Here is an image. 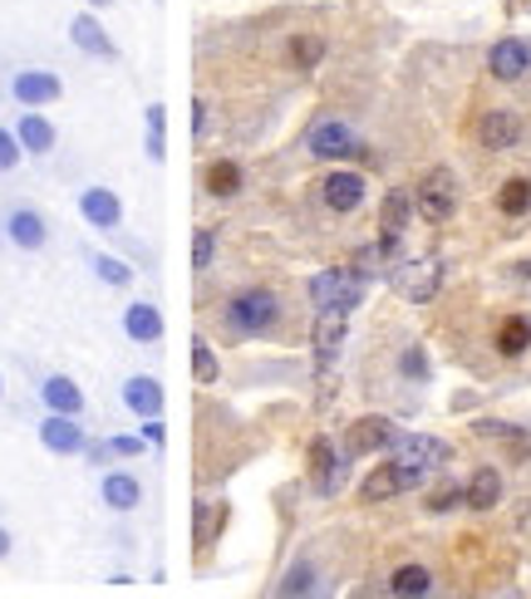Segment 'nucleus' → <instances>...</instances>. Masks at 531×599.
Masks as SVG:
<instances>
[{
	"instance_id": "f257e3e1",
	"label": "nucleus",
	"mask_w": 531,
	"mask_h": 599,
	"mask_svg": "<svg viewBox=\"0 0 531 599\" xmlns=\"http://www.w3.org/2000/svg\"><path fill=\"white\" fill-rule=\"evenodd\" d=\"M222 330L242 334V339H262L280 324V296L266 286H252V290H236V296L222 304Z\"/></svg>"
},
{
	"instance_id": "f03ea898",
	"label": "nucleus",
	"mask_w": 531,
	"mask_h": 599,
	"mask_svg": "<svg viewBox=\"0 0 531 599\" xmlns=\"http://www.w3.org/2000/svg\"><path fill=\"white\" fill-rule=\"evenodd\" d=\"M305 296H310L315 310H355L365 300V280L355 276L349 266H335V270H320V276L305 280Z\"/></svg>"
},
{
	"instance_id": "7ed1b4c3",
	"label": "nucleus",
	"mask_w": 531,
	"mask_h": 599,
	"mask_svg": "<svg viewBox=\"0 0 531 599\" xmlns=\"http://www.w3.org/2000/svg\"><path fill=\"white\" fill-rule=\"evenodd\" d=\"M305 153L320 157V163H345V157L365 153V143H359V133L345 118H315L305 128Z\"/></svg>"
},
{
	"instance_id": "20e7f679",
	"label": "nucleus",
	"mask_w": 531,
	"mask_h": 599,
	"mask_svg": "<svg viewBox=\"0 0 531 599\" xmlns=\"http://www.w3.org/2000/svg\"><path fill=\"white\" fill-rule=\"evenodd\" d=\"M413 211H418L423 221H433V226L453 221V211H458V177L448 173V167H433V173H423V183L413 187Z\"/></svg>"
},
{
	"instance_id": "39448f33",
	"label": "nucleus",
	"mask_w": 531,
	"mask_h": 599,
	"mask_svg": "<svg viewBox=\"0 0 531 599\" xmlns=\"http://www.w3.org/2000/svg\"><path fill=\"white\" fill-rule=\"evenodd\" d=\"M345 457H349V452L335 443V437H325V433L310 443V452H305V467H310V487L320 496H335L345 487V472H349Z\"/></svg>"
},
{
	"instance_id": "423d86ee",
	"label": "nucleus",
	"mask_w": 531,
	"mask_h": 599,
	"mask_svg": "<svg viewBox=\"0 0 531 599\" xmlns=\"http://www.w3.org/2000/svg\"><path fill=\"white\" fill-rule=\"evenodd\" d=\"M389 457L428 477V472H438L448 457H453V447H448L443 437H428V433H399V437L389 443Z\"/></svg>"
},
{
	"instance_id": "0eeeda50",
	"label": "nucleus",
	"mask_w": 531,
	"mask_h": 599,
	"mask_svg": "<svg viewBox=\"0 0 531 599\" xmlns=\"http://www.w3.org/2000/svg\"><path fill=\"white\" fill-rule=\"evenodd\" d=\"M10 99H16L20 109H50L64 99V79L54 70H16V79H10Z\"/></svg>"
},
{
	"instance_id": "6e6552de",
	"label": "nucleus",
	"mask_w": 531,
	"mask_h": 599,
	"mask_svg": "<svg viewBox=\"0 0 531 599\" xmlns=\"http://www.w3.org/2000/svg\"><path fill=\"white\" fill-rule=\"evenodd\" d=\"M369 197V183L365 173H349V167H335V173L320 177V202L335 211V217H349V211H359Z\"/></svg>"
},
{
	"instance_id": "1a4fd4ad",
	"label": "nucleus",
	"mask_w": 531,
	"mask_h": 599,
	"mask_svg": "<svg viewBox=\"0 0 531 599\" xmlns=\"http://www.w3.org/2000/svg\"><path fill=\"white\" fill-rule=\"evenodd\" d=\"M40 447L50 452V457H79V452L89 447V433L70 413H44L40 417Z\"/></svg>"
},
{
	"instance_id": "9d476101",
	"label": "nucleus",
	"mask_w": 531,
	"mask_h": 599,
	"mask_svg": "<svg viewBox=\"0 0 531 599\" xmlns=\"http://www.w3.org/2000/svg\"><path fill=\"white\" fill-rule=\"evenodd\" d=\"M413 487H423V472H413V467H404V462L389 457V462H379V467L365 477L359 496H365V502H389V496L413 492Z\"/></svg>"
},
{
	"instance_id": "9b49d317",
	"label": "nucleus",
	"mask_w": 531,
	"mask_h": 599,
	"mask_svg": "<svg viewBox=\"0 0 531 599\" xmlns=\"http://www.w3.org/2000/svg\"><path fill=\"white\" fill-rule=\"evenodd\" d=\"M70 40H74L79 54H89V60H109V64L119 60V44H114V35L104 30V20H99L94 10H79V16L70 20Z\"/></svg>"
},
{
	"instance_id": "f8f14e48",
	"label": "nucleus",
	"mask_w": 531,
	"mask_h": 599,
	"mask_svg": "<svg viewBox=\"0 0 531 599\" xmlns=\"http://www.w3.org/2000/svg\"><path fill=\"white\" fill-rule=\"evenodd\" d=\"M409 217H413V192L394 187L389 197H384V211H379V256L399 251V236L409 231Z\"/></svg>"
},
{
	"instance_id": "ddd939ff",
	"label": "nucleus",
	"mask_w": 531,
	"mask_h": 599,
	"mask_svg": "<svg viewBox=\"0 0 531 599\" xmlns=\"http://www.w3.org/2000/svg\"><path fill=\"white\" fill-rule=\"evenodd\" d=\"M438 286H443V261H409L394 270V290L413 304H428L438 296Z\"/></svg>"
},
{
	"instance_id": "4468645a",
	"label": "nucleus",
	"mask_w": 531,
	"mask_h": 599,
	"mask_svg": "<svg viewBox=\"0 0 531 599\" xmlns=\"http://www.w3.org/2000/svg\"><path fill=\"white\" fill-rule=\"evenodd\" d=\"M6 241L16 251H44L50 246V221L35 207H10L6 211Z\"/></svg>"
},
{
	"instance_id": "2eb2a0df",
	"label": "nucleus",
	"mask_w": 531,
	"mask_h": 599,
	"mask_svg": "<svg viewBox=\"0 0 531 599\" xmlns=\"http://www.w3.org/2000/svg\"><path fill=\"white\" fill-rule=\"evenodd\" d=\"M488 74L502 79V84H517V79H527V74H531V44L517 40V35L497 40L492 50H488Z\"/></svg>"
},
{
	"instance_id": "dca6fc26",
	"label": "nucleus",
	"mask_w": 531,
	"mask_h": 599,
	"mask_svg": "<svg viewBox=\"0 0 531 599\" xmlns=\"http://www.w3.org/2000/svg\"><path fill=\"white\" fill-rule=\"evenodd\" d=\"M478 143L488 153H507V148H517L522 143V118H517L512 109H488L478 118Z\"/></svg>"
},
{
	"instance_id": "f3484780",
	"label": "nucleus",
	"mask_w": 531,
	"mask_h": 599,
	"mask_svg": "<svg viewBox=\"0 0 531 599\" xmlns=\"http://www.w3.org/2000/svg\"><path fill=\"white\" fill-rule=\"evenodd\" d=\"M79 217L94 226V231H119V226H123V202H119V192H109V187H84V192H79Z\"/></svg>"
},
{
	"instance_id": "a211bd4d",
	"label": "nucleus",
	"mask_w": 531,
	"mask_h": 599,
	"mask_svg": "<svg viewBox=\"0 0 531 599\" xmlns=\"http://www.w3.org/2000/svg\"><path fill=\"white\" fill-rule=\"evenodd\" d=\"M394 423L389 417H359V423H349V433H345V452L349 457H369V452H389L394 443Z\"/></svg>"
},
{
	"instance_id": "6ab92c4d",
	"label": "nucleus",
	"mask_w": 531,
	"mask_h": 599,
	"mask_svg": "<svg viewBox=\"0 0 531 599\" xmlns=\"http://www.w3.org/2000/svg\"><path fill=\"white\" fill-rule=\"evenodd\" d=\"M16 138H20V148H25L30 157H44V153H54V143H60V128H54L40 109H25L16 118Z\"/></svg>"
},
{
	"instance_id": "aec40b11",
	"label": "nucleus",
	"mask_w": 531,
	"mask_h": 599,
	"mask_svg": "<svg viewBox=\"0 0 531 599\" xmlns=\"http://www.w3.org/2000/svg\"><path fill=\"white\" fill-rule=\"evenodd\" d=\"M123 334L133 344H157L163 339V310L153 300H129L123 304Z\"/></svg>"
},
{
	"instance_id": "412c9836",
	"label": "nucleus",
	"mask_w": 531,
	"mask_h": 599,
	"mask_svg": "<svg viewBox=\"0 0 531 599\" xmlns=\"http://www.w3.org/2000/svg\"><path fill=\"white\" fill-rule=\"evenodd\" d=\"M99 496H104L109 512L129 516L143 506V482L133 477V472H104V482H99Z\"/></svg>"
},
{
	"instance_id": "4be33fe9",
	"label": "nucleus",
	"mask_w": 531,
	"mask_h": 599,
	"mask_svg": "<svg viewBox=\"0 0 531 599\" xmlns=\"http://www.w3.org/2000/svg\"><path fill=\"white\" fill-rule=\"evenodd\" d=\"M123 409H129L133 417H163V383H157L153 374H133L129 383H123Z\"/></svg>"
},
{
	"instance_id": "5701e85b",
	"label": "nucleus",
	"mask_w": 531,
	"mask_h": 599,
	"mask_svg": "<svg viewBox=\"0 0 531 599\" xmlns=\"http://www.w3.org/2000/svg\"><path fill=\"white\" fill-rule=\"evenodd\" d=\"M202 187H207V197L227 202L246 187V167L236 163V157H212V163L202 167Z\"/></svg>"
},
{
	"instance_id": "b1692460",
	"label": "nucleus",
	"mask_w": 531,
	"mask_h": 599,
	"mask_svg": "<svg viewBox=\"0 0 531 599\" xmlns=\"http://www.w3.org/2000/svg\"><path fill=\"white\" fill-rule=\"evenodd\" d=\"M40 403H44V413H70L79 417L84 413V389L70 379V374H50L40 383Z\"/></svg>"
},
{
	"instance_id": "393cba45",
	"label": "nucleus",
	"mask_w": 531,
	"mask_h": 599,
	"mask_svg": "<svg viewBox=\"0 0 531 599\" xmlns=\"http://www.w3.org/2000/svg\"><path fill=\"white\" fill-rule=\"evenodd\" d=\"M345 334H349V314L345 310H320V320H315V359H320V364H335Z\"/></svg>"
},
{
	"instance_id": "a878e982",
	"label": "nucleus",
	"mask_w": 531,
	"mask_h": 599,
	"mask_svg": "<svg viewBox=\"0 0 531 599\" xmlns=\"http://www.w3.org/2000/svg\"><path fill=\"white\" fill-rule=\"evenodd\" d=\"M462 502H468L472 512H492V506L502 502V472H497V467H478L468 477V487H462Z\"/></svg>"
},
{
	"instance_id": "bb28decb",
	"label": "nucleus",
	"mask_w": 531,
	"mask_h": 599,
	"mask_svg": "<svg viewBox=\"0 0 531 599\" xmlns=\"http://www.w3.org/2000/svg\"><path fill=\"white\" fill-rule=\"evenodd\" d=\"M492 344H497V354L502 359H522L531 349V314H507V320L497 324Z\"/></svg>"
},
{
	"instance_id": "cd10ccee",
	"label": "nucleus",
	"mask_w": 531,
	"mask_h": 599,
	"mask_svg": "<svg viewBox=\"0 0 531 599\" xmlns=\"http://www.w3.org/2000/svg\"><path fill=\"white\" fill-rule=\"evenodd\" d=\"M389 595H399V599L433 595V570H428V565H399V570L389 575Z\"/></svg>"
},
{
	"instance_id": "c85d7f7f",
	"label": "nucleus",
	"mask_w": 531,
	"mask_h": 599,
	"mask_svg": "<svg viewBox=\"0 0 531 599\" xmlns=\"http://www.w3.org/2000/svg\"><path fill=\"white\" fill-rule=\"evenodd\" d=\"M89 266H94V276L104 280L109 290H129V286H133V266H129V261H119V256L94 251V256H89Z\"/></svg>"
},
{
	"instance_id": "c756f323",
	"label": "nucleus",
	"mask_w": 531,
	"mask_h": 599,
	"mask_svg": "<svg viewBox=\"0 0 531 599\" xmlns=\"http://www.w3.org/2000/svg\"><path fill=\"white\" fill-rule=\"evenodd\" d=\"M497 211H502V217H527L531 211V183L527 177H507L502 192H497Z\"/></svg>"
},
{
	"instance_id": "7c9ffc66",
	"label": "nucleus",
	"mask_w": 531,
	"mask_h": 599,
	"mask_svg": "<svg viewBox=\"0 0 531 599\" xmlns=\"http://www.w3.org/2000/svg\"><path fill=\"white\" fill-rule=\"evenodd\" d=\"M286 60H290V70H315V64L325 60V40L320 35H290V44H286Z\"/></svg>"
},
{
	"instance_id": "2f4dec72",
	"label": "nucleus",
	"mask_w": 531,
	"mask_h": 599,
	"mask_svg": "<svg viewBox=\"0 0 531 599\" xmlns=\"http://www.w3.org/2000/svg\"><path fill=\"white\" fill-rule=\"evenodd\" d=\"M315 590H320V585H315V565L310 560H296L276 585L280 599H300V595H315Z\"/></svg>"
},
{
	"instance_id": "473e14b6",
	"label": "nucleus",
	"mask_w": 531,
	"mask_h": 599,
	"mask_svg": "<svg viewBox=\"0 0 531 599\" xmlns=\"http://www.w3.org/2000/svg\"><path fill=\"white\" fill-rule=\"evenodd\" d=\"M192 521H197V546H212V540H217V530L227 526V502H197Z\"/></svg>"
},
{
	"instance_id": "72a5a7b5",
	"label": "nucleus",
	"mask_w": 531,
	"mask_h": 599,
	"mask_svg": "<svg viewBox=\"0 0 531 599\" xmlns=\"http://www.w3.org/2000/svg\"><path fill=\"white\" fill-rule=\"evenodd\" d=\"M212 266H217V231H212V226H197V231H192V270L207 276Z\"/></svg>"
},
{
	"instance_id": "f704fd0d",
	"label": "nucleus",
	"mask_w": 531,
	"mask_h": 599,
	"mask_svg": "<svg viewBox=\"0 0 531 599\" xmlns=\"http://www.w3.org/2000/svg\"><path fill=\"white\" fill-rule=\"evenodd\" d=\"M192 379L197 383H217L222 379V364H217V354H212L207 339H192Z\"/></svg>"
},
{
	"instance_id": "c9c22d12",
	"label": "nucleus",
	"mask_w": 531,
	"mask_h": 599,
	"mask_svg": "<svg viewBox=\"0 0 531 599\" xmlns=\"http://www.w3.org/2000/svg\"><path fill=\"white\" fill-rule=\"evenodd\" d=\"M399 374L413 379V383L428 379V354H423V344H409V349H404V354H399Z\"/></svg>"
},
{
	"instance_id": "e433bc0d",
	"label": "nucleus",
	"mask_w": 531,
	"mask_h": 599,
	"mask_svg": "<svg viewBox=\"0 0 531 599\" xmlns=\"http://www.w3.org/2000/svg\"><path fill=\"white\" fill-rule=\"evenodd\" d=\"M20 157H25V148H20L16 128H0V173H16Z\"/></svg>"
},
{
	"instance_id": "4c0bfd02",
	"label": "nucleus",
	"mask_w": 531,
	"mask_h": 599,
	"mask_svg": "<svg viewBox=\"0 0 531 599\" xmlns=\"http://www.w3.org/2000/svg\"><path fill=\"white\" fill-rule=\"evenodd\" d=\"M143 447H149V443H143V437H129V433H114V437H109V457H123V462H129V457H143Z\"/></svg>"
},
{
	"instance_id": "58836bf2",
	"label": "nucleus",
	"mask_w": 531,
	"mask_h": 599,
	"mask_svg": "<svg viewBox=\"0 0 531 599\" xmlns=\"http://www.w3.org/2000/svg\"><path fill=\"white\" fill-rule=\"evenodd\" d=\"M458 502H462V487H443V492L428 496V512H453Z\"/></svg>"
},
{
	"instance_id": "ea45409f",
	"label": "nucleus",
	"mask_w": 531,
	"mask_h": 599,
	"mask_svg": "<svg viewBox=\"0 0 531 599\" xmlns=\"http://www.w3.org/2000/svg\"><path fill=\"white\" fill-rule=\"evenodd\" d=\"M143 148H149V157H153V163H167V133L149 128V138H143Z\"/></svg>"
},
{
	"instance_id": "a19ab883",
	"label": "nucleus",
	"mask_w": 531,
	"mask_h": 599,
	"mask_svg": "<svg viewBox=\"0 0 531 599\" xmlns=\"http://www.w3.org/2000/svg\"><path fill=\"white\" fill-rule=\"evenodd\" d=\"M143 123L157 128V133H167V109L163 104H149V109H143Z\"/></svg>"
},
{
	"instance_id": "79ce46f5",
	"label": "nucleus",
	"mask_w": 531,
	"mask_h": 599,
	"mask_svg": "<svg viewBox=\"0 0 531 599\" xmlns=\"http://www.w3.org/2000/svg\"><path fill=\"white\" fill-rule=\"evenodd\" d=\"M143 443L163 447V423H157V417H143Z\"/></svg>"
},
{
	"instance_id": "37998d69",
	"label": "nucleus",
	"mask_w": 531,
	"mask_h": 599,
	"mask_svg": "<svg viewBox=\"0 0 531 599\" xmlns=\"http://www.w3.org/2000/svg\"><path fill=\"white\" fill-rule=\"evenodd\" d=\"M207 128V104H192V133Z\"/></svg>"
},
{
	"instance_id": "c03bdc74",
	"label": "nucleus",
	"mask_w": 531,
	"mask_h": 599,
	"mask_svg": "<svg viewBox=\"0 0 531 599\" xmlns=\"http://www.w3.org/2000/svg\"><path fill=\"white\" fill-rule=\"evenodd\" d=\"M10 550H16V540H10V530L0 526V560H10Z\"/></svg>"
},
{
	"instance_id": "a18cd8bd",
	"label": "nucleus",
	"mask_w": 531,
	"mask_h": 599,
	"mask_svg": "<svg viewBox=\"0 0 531 599\" xmlns=\"http://www.w3.org/2000/svg\"><path fill=\"white\" fill-rule=\"evenodd\" d=\"M517 276H522V280H531V261H522V266H517Z\"/></svg>"
},
{
	"instance_id": "49530a36",
	"label": "nucleus",
	"mask_w": 531,
	"mask_h": 599,
	"mask_svg": "<svg viewBox=\"0 0 531 599\" xmlns=\"http://www.w3.org/2000/svg\"><path fill=\"white\" fill-rule=\"evenodd\" d=\"M89 6H94V10H104V6H114V0H89Z\"/></svg>"
},
{
	"instance_id": "de8ad7c7",
	"label": "nucleus",
	"mask_w": 531,
	"mask_h": 599,
	"mask_svg": "<svg viewBox=\"0 0 531 599\" xmlns=\"http://www.w3.org/2000/svg\"><path fill=\"white\" fill-rule=\"evenodd\" d=\"M0 246H6V221H0Z\"/></svg>"
},
{
	"instance_id": "09e8293b",
	"label": "nucleus",
	"mask_w": 531,
	"mask_h": 599,
	"mask_svg": "<svg viewBox=\"0 0 531 599\" xmlns=\"http://www.w3.org/2000/svg\"><path fill=\"white\" fill-rule=\"evenodd\" d=\"M522 526H527V530H531V512H527V521H522Z\"/></svg>"
},
{
	"instance_id": "8fccbe9b",
	"label": "nucleus",
	"mask_w": 531,
	"mask_h": 599,
	"mask_svg": "<svg viewBox=\"0 0 531 599\" xmlns=\"http://www.w3.org/2000/svg\"><path fill=\"white\" fill-rule=\"evenodd\" d=\"M0 399H6V383H0Z\"/></svg>"
}]
</instances>
